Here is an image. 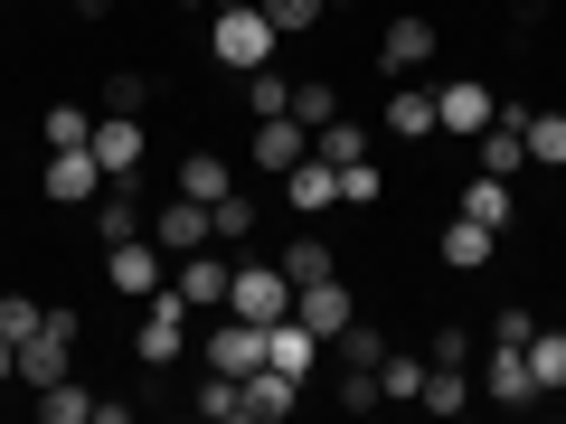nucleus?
Wrapping results in <instances>:
<instances>
[{
  "mask_svg": "<svg viewBox=\"0 0 566 424\" xmlns=\"http://www.w3.org/2000/svg\"><path fill=\"white\" fill-rule=\"evenodd\" d=\"M151 236H161L170 255H199V245H208V208L199 199H170L161 218H151Z\"/></svg>",
  "mask_w": 566,
  "mask_h": 424,
  "instance_id": "obj_20",
  "label": "nucleus"
},
{
  "mask_svg": "<svg viewBox=\"0 0 566 424\" xmlns=\"http://www.w3.org/2000/svg\"><path fill=\"white\" fill-rule=\"evenodd\" d=\"M245 424H283L293 415V396H303V378H283V368H245Z\"/></svg>",
  "mask_w": 566,
  "mask_h": 424,
  "instance_id": "obj_16",
  "label": "nucleus"
},
{
  "mask_svg": "<svg viewBox=\"0 0 566 424\" xmlns=\"http://www.w3.org/2000/svg\"><path fill=\"white\" fill-rule=\"evenodd\" d=\"M312 359H322V340H312L293 311H283V321H264V368H283V378H312Z\"/></svg>",
  "mask_w": 566,
  "mask_h": 424,
  "instance_id": "obj_17",
  "label": "nucleus"
},
{
  "mask_svg": "<svg viewBox=\"0 0 566 424\" xmlns=\"http://www.w3.org/2000/svg\"><path fill=\"white\" fill-rule=\"evenodd\" d=\"M293 161H312V123H293V114H274V123H255V170H293Z\"/></svg>",
  "mask_w": 566,
  "mask_h": 424,
  "instance_id": "obj_15",
  "label": "nucleus"
},
{
  "mask_svg": "<svg viewBox=\"0 0 566 424\" xmlns=\"http://www.w3.org/2000/svg\"><path fill=\"white\" fill-rule=\"evenodd\" d=\"M482 170H491V180L528 170V104H510V114H491V123H482Z\"/></svg>",
  "mask_w": 566,
  "mask_h": 424,
  "instance_id": "obj_11",
  "label": "nucleus"
},
{
  "mask_svg": "<svg viewBox=\"0 0 566 424\" xmlns=\"http://www.w3.org/2000/svg\"><path fill=\"white\" fill-rule=\"evenodd\" d=\"M66 359H76V311H48V321L20 340V386H29V396H39V386H57Z\"/></svg>",
  "mask_w": 566,
  "mask_h": 424,
  "instance_id": "obj_3",
  "label": "nucleus"
},
{
  "mask_svg": "<svg viewBox=\"0 0 566 424\" xmlns=\"http://www.w3.org/2000/svg\"><path fill=\"white\" fill-rule=\"evenodd\" d=\"M331 0H264V20H274V39H303V29H322Z\"/></svg>",
  "mask_w": 566,
  "mask_h": 424,
  "instance_id": "obj_34",
  "label": "nucleus"
},
{
  "mask_svg": "<svg viewBox=\"0 0 566 424\" xmlns=\"http://www.w3.org/2000/svg\"><path fill=\"white\" fill-rule=\"evenodd\" d=\"M331 10H349V0H331Z\"/></svg>",
  "mask_w": 566,
  "mask_h": 424,
  "instance_id": "obj_46",
  "label": "nucleus"
},
{
  "mask_svg": "<svg viewBox=\"0 0 566 424\" xmlns=\"http://www.w3.org/2000/svg\"><path fill=\"white\" fill-rule=\"evenodd\" d=\"M66 141H95V114H85V104H57V114H48V151H66Z\"/></svg>",
  "mask_w": 566,
  "mask_h": 424,
  "instance_id": "obj_36",
  "label": "nucleus"
},
{
  "mask_svg": "<svg viewBox=\"0 0 566 424\" xmlns=\"http://www.w3.org/2000/svg\"><path fill=\"white\" fill-rule=\"evenodd\" d=\"M208 368H218V378H245V368H264V321H237V311H227V321L208 330Z\"/></svg>",
  "mask_w": 566,
  "mask_h": 424,
  "instance_id": "obj_12",
  "label": "nucleus"
},
{
  "mask_svg": "<svg viewBox=\"0 0 566 424\" xmlns=\"http://www.w3.org/2000/svg\"><path fill=\"white\" fill-rule=\"evenodd\" d=\"M76 20H114V0H76Z\"/></svg>",
  "mask_w": 566,
  "mask_h": 424,
  "instance_id": "obj_44",
  "label": "nucleus"
},
{
  "mask_svg": "<svg viewBox=\"0 0 566 424\" xmlns=\"http://www.w3.org/2000/svg\"><path fill=\"white\" fill-rule=\"evenodd\" d=\"M39 415L48 424H95V396H85L76 378H57V386H39Z\"/></svg>",
  "mask_w": 566,
  "mask_h": 424,
  "instance_id": "obj_29",
  "label": "nucleus"
},
{
  "mask_svg": "<svg viewBox=\"0 0 566 424\" xmlns=\"http://www.w3.org/2000/svg\"><path fill=\"white\" fill-rule=\"evenodd\" d=\"M227 189H237V170H227L218 151H189V161H180V199H199V208H218Z\"/></svg>",
  "mask_w": 566,
  "mask_h": 424,
  "instance_id": "obj_21",
  "label": "nucleus"
},
{
  "mask_svg": "<svg viewBox=\"0 0 566 424\" xmlns=\"http://www.w3.org/2000/svg\"><path fill=\"white\" fill-rule=\"evenodd\" d=\"M312 151H322L331 170H349V161H368V132H359V123H340V114H331L322 132H312Z\"/></svg>",
  "mask_w": 566,
  "mask_h": 424,
  "instance_id": "obj_28",
  "label": "nucleus"
},
{
  "mask_svg": "<svg viewBox=\"0 0 566 424\" xmlns=\"http://www.w3.org/2000/svg\"><path fill=\"white\" fill-rule=\"evenodd\" d=\"M528 378H538V396H566V330H528Z\"/></svg>",
  "mask_w": 566,
  "mask_h": 424,
  "instance_id": "obj_22",
  "label": "nucleus"
},
{
  "mask_svg": "<svg viewBox=\"0 0 566 424\" xmlns=\"http://www.w3.org/2000/svg\"><path fill=\"white\" fill-rule=\"evenodd\" d=\"M0 386H20V340H0Z\"/></svg>",
  "mask_w": 566,
  "mask_h": 424,
  "instance_id": "obj_43",
  "label": "nucleus"
},
{
  "mask_svg": "<svg viewBox=\"0 0 566 424\" xmlns=\"http://www.w3.org/2000/svg\"><path fill=\"white\" fill-rule=\"evenodd\" d=\"M501 114V95H491L482 76H453L444 95H434V132H463V141H482V123Z\"/></svg>",
  "mask_w": 566,
  "mask_h": 424,
  "instance_id": "obj_8",
  "label": "nucleus"
},
{
  "mask_svg": "<svg viewBox=\"0 0 566 424\" xmlns=\"http://www.w3.org/2000/svg\"><path fill=\"white\" fill-rule=\"evenodd\" d=\"M142 95H151L142 76H114V85H104V114H142Z\"/></svg>",
  "mask_w": 566,
  "mask_h": 424,
  "instance_id": "obj_42",
  "label": "nucleus"
},
{
  "mask_svg": "<svg viewBox=\"0 0 566 424\" xmlns=\"http://www.w3.org/2000/svg\"><path fill=\"white\" fill-rule=\"evenodd\" d=\"M331 114H340V95H331V85H293V123H312V132H322Z\"/></svg>",
  "mask_w": 566,
  "mask_h": 424,
  "instance_id": "obj_38",
  "label": "nucleus"
},
{
  "mask_svg": "<svg viewBox=\"0 0 566 424\" xmlns=\"http://www.w3.org/2000/svg\"><path fill=\"white\" fill-rule=\"evenodd\" d=\"M180 349H189V303H180V293H170V283H161V293L142 303L133 359H142V368H170V359H180Z\"/></svg>",
  "mask_w": 566,
  "mask_h": 424,
  "instance_id": "obj_2",
  "label": "nucleus"
},
{
  "mask_svg": "<svg viewBox=\"0 0 566 424\" xmlns=\"http://www.w3.org/2000/svg\"><path fill=\"white\" fill-rule=\"evenodd\" d=\"M95 236H104V245H123V236H142V208H133V189H114V180L95 189Z\"/></svg>",
  "mask_w": 566,
  "mask_h": 424,
  "instance_id": "obj_24",
  "label": "nucleus"
},
{
  "mask_svg": "<svg viewBox=\"0 0 566 424\" xmlns=\"http://www.w3.org/2000/svg\"><path fill=\"white\" fill-rule=\"evenodd\" d=\"M482 396L491 405H538V378H528V340H491V359H482Z\"/></svg>",
  "mask_w": 566,
  "mask_h": 424,
  "instance_id": "obj_7",
  "label": "nucleus"
},
{
  "mask_svg": "<svg viewBox=\"0 0 566 424\" xmlns=\"http://www.w3.org/2000/svg\"><path fill=\"white\" fill-rule=\"evenodd\" d=\"M463 218H482L491 236H510V180H491V170H482V180H463Z\"/></svg>",
  "mask_w": 566,
  "mask_h": 424,
  "instance_id": "obj_25",
  "label": "nucleus"
},
{
  "mask_svg": "<svg viewBox=\"0 0 566 424\" xmlns=\"http://www.w3.org/2000/svg\"><path fill=\"white\" fill-rule=\"evenodd\" d=\"M378 396H424V359H397V349H387L378 359Z\"/></svg>",
  "mask_w": 566,
  "mask_h": 424,
  "instance_id": "obj_35",
  "label": "nucleus"
},
{
  "mask_svg": "<svg viewBox=\"0 0 566 424\" xmlns=\"http://www.w3.org/2000/svg\"><path fill=\"white\" fill-rule=\"evenodd\" d=\"M208 236H218V245H237V236H255V199H237V189H227V199L208 208Z\"/></svg>",
  "mask_w": 566,
  "mask_h": 424,
  "instance_id": "obj_30",
  "label": "nucleus"
},
{
  "mask_svg": "<svg viewBox=\"0 0 566 424\" xmlns=\"http://www.w3.org/2000/svg\"><path fill=\"white\" fill-rule=\"evenodd\" d=\"M104 283H114L123 303H151V293H161V245H142V236H123V245H104Z\"/></svg>",
  "mask_w": 566,
  "mask_h": 424,
  "instance_id": "obj_6",
  "label": "nucleus"
},
{
  "mask_svg": "<svg viewBox=\"0 0 566 424\" xmlns=\"http://www.w3.org/2000/svg\"><path fill=\"white\" fill-rule=\"evenodd\" d=\"M293 321H303L312 340L331 349L349 321H359V303H349V283H340V274H322V283H303V293H293Z\"/></svg>",
  "mask_w": 566,
  "mask_h": 424,
  "instance_id": "obj_5",
  "label": "nucleus"
},
{
  "mask_svg": "<svg viewBox=\"0 0 566 424\" xmlns=\"http://www.w3.org/2000/svg\"><path fill=\"white\" fill-rule=\"evenodd\" d=\"M434 245H444V264H453V274H482V264H491V245H501V236H491L482 218H463V208H453V218H444V236H434Z\"/></svg>",
  "mask_w": 566,
  "mask_h": 424,
  "instance_id": "obj_19",
  "label": "nucleus"
},
{
  "mask_svg": "<svg viewBox=\"0 0 566 424\" xmlns=\"http://www.w3.org/2000/svg\"><path fill=\"white\" fill-rule=\"evenodd\" d=\"M528 161L566 170V114H528Z\"/></svg>",
  "mask_w": 566,
  "mask_h": 424,
  "instance_id": "obj_32",
  "label": "nucleus"
},
{
  "mask_svg": "<svg viewBox=\"0 0 566 424\" xmlns=\"http://www.w3.org/2000/svg\"><path fill=\"white\" fill-rule=\"evenodd\" d=\"M424 57H434V20H387V39H378V66H387V76H416Z\"/></svg>",
  "mask_w": 566,
  "mask_h": 424,
  "instance_id": "obj_18",
  "label": "nucleus"
},
{
  "mask_svg": "<svg viewBox=\"0 0 566 424\" xmlns=\"http://www.w3.org/2000/svg\"><path fill=\"white\" fill-rule=\"evenodd\" d=\"M95 161H104L114 189L142 180V114H95Z\"/></svg>",
  "mask_w": 566,
  "mask_h": 424,
  "instance_id": "obj_9",
  "label": "nucleus"
},
{
  "mask_svg": "<svg viewBox=\"0 0 566 424\" xmlns=\"http://www.w3.org/2000/svg\"><path fill=\"white\" fill-rule=\"evenodd\" d=\"M170 10H218V0H170Z\"/></svg>",
  "mask_w": 566,
  "mask_h": 424,
  "instance_id": "obj_45",
  "label": "nucleus"
},
{
  "mask_svg": "<svg viewBox=\"0 0 566 424\" xmlns=\"http://www.w3.org/2000/svg\"><path fill=\"white\" fill-rule=\"evenodd\" d=\"M95 189H104L95 141H66V151H48V199H57V208H85Z\"/></svg>",
  "mask_w": 566,
  "mask_h": 424,
  "instance_id": "obj_10",
  "label": "nucleus"
},
{
  "mask_svg": "<svg viewBox=\"0 0 566 424\" xmlns=\"http://www.w3.org/2000/svg\"><path fill=\"white\" fill-rule=\"evenodd\" d=\"M387 132H397V141H434V95H424V85L387 95Z\"/></svg>",
  "mask_w": 566,
  "mask_h": 424,
  "instance_id": "obj_23",
  "label": "nucleus"
},
{
  "mask_svg": "<svg viewBox=\"0 0 566 424\" xmlns=\"http://www.w3.org/2000/svg\"><path fill=\"white\" fill-rule=\"evenodd\" d=\"M283 274H293V293H303V283H322V274H340V255H331L322 236H293V245H283Z\"/></svg>",
  "mask_w": 566,
  "mask_h": 424,
  "instance_id": "obj_27",
  "label": "nucleus"
},
{
  "mask_svg": "<svg viewBox=\"0 0 566 424\" xmlns=\"http://www.w3.org/2000/svg\"><path fill=\"white\" fill-rule=\"evenodd\" d=\"M227 274H237V264H218L199 245V255H180V274H170V293H180L189 311H227Z\"/></svg>",
  "mask_w": 566,
  "mask_h": 424,
  "instance_id": "obj_14",
  "label": "nucleus"
},
{
  "mask_svg": "<svg viewBox=\"0 0 566 424\" xmlns=\"http://www.w3.org/2000/svg\"><path fill=\"white\" fill-rule=\"evenodd\" d=\"M472 396H482V386H472L463 368H424V396H416V405H424V415H463Z\"/></svg>",
  "mask_w": 566,
  "mask_h": 424,
  "instance_id": "obj_26",
  "label": "nucleus"
},
{
  "mask_svg": "<svg viewBox=\"0 0 566 424\" xmlns=\"http://www.w3.org/2000/svg\"><path fill=\"white\" fill-rule=\"evenodd\" d=\"M340 359H349V368H378V359H387V340H378L368 321H349V330H340Z\"/></svg>",
  "mask_w": 566,
  "mask_h": 424,
  "instance_id": "obj_39",
  "label": "nucleus"
},
{
  "mask_svg": "<svg viewBox=\"0 0 566 424\" xmlns=\"http://www.w3.org/2000/svg\"><path fill=\"white\" fill-rule=\"evenodd\" d=\"M274 47H283V39H274V20H264V0H245V10H218V20H208V57L237 66V76H255Z\"/></svg>",
  "mask_w": 566,
  "mask_h": 424,
  "instance_id": "obj_1",
  "label": "nucleus"
},
{
  "mask_svg": "<svg viewBox=\"0 0 566 424\" xmlns=\"http://www.w3.org/2000/svg\"><path fill=\"white\" fill-rule=\"evenodd\" d=\"M340 199H349V208L378 199V161H349V170H340Z\"/></svg>",
  "mask_w": 566,
  "mask_h": 424,
  "instance_id": "obj_40",
  "label": "nucleus"
},
{
  "mask_svg": "<svg viewBox=\"0 0 566 424\" xmlns=\"http://www.w3.org/2000/svg\"><path fill=\"white\" fill-rule=\"evenodd\" d=\"M463 359H472V330H453V321H444V330H434V359H424V368H463Z\"/></svg>",
  "mask_w": 566,
  "mask_h": 424,
  "instance_id": "obj_41",
  "label": "nucleus"
},
{
  "mask_svg": "<svg viewBox=\"0 0 566 424\" xmlns=\"http://www.w3.org/2000/svg\"><path fill=\"white\" fill-rule=\"evenodd\" d=\"M245 114H255V123L293 114V85H283V76H264V66H255V76H245Z\"/></svg>",
  "mask_w": 566,
  "mask_h": 424,
  "instance_id": "obj_31",
  "label": "nucleus"
},
{
  "mask_svg": "<svg viewBox=\"0 0 566 424\" xmlns=\"http://www.w3.org/2000/svg\"><path fill=\"white\" fill-rule=\"evenodd\" d=\"M199 415H208V424H237V415H245V386L208 368V386H199Z\"/></svg>",
  "mask_w": 566,
  "mask_h": 424,
  "instance_id": "obj_33",
  "label": "nucleus"
},
{
  "mask_svg": "<svg viewBox=\"0 0 566 424\" xmlns=\"http://www.w3.org/2000/svg\"><path fill=\"white\" fill-rule=\"evenodd\" d=\"M283 208H293V218H322V208H340V170H331L322 151H312V161H293V170H283Z\"/></svg>",
  "mask_w": 566,
  "mask_h": 424,
  "instance_id": "obj_13",
  "label": "nucleus"
},
{
  "mask_svg": "<svg viewBox=\"0 0 566 424\" xmlns=\"http://www.w3.org/2000/svg\"><path fill=\"white\" fill-rule=\"evenodd\" d=\"M227 311H237V321H283V311H293V274H283V264H237V274H227Z\"/></svg>",
  "mask_w": 566,
  "mask_h": 424,
  "instance_id": "obj_4",
  "label": "nucleus"
},
{
  "mask_svg": "<svg viewBox=\"0 0 566 424\" xmlns=\"http://www.w3.org/2000/svg\"><path fill=\"white\" fill-rule=\"evenodd\" d=\"M39 321H48V311L29 303V293H0V340H29Z\"/></svg>",
  "mask_w": 566,
  "mask_h": 424,
  "instance_id": "obj_37",
  "label": "nucleus"
}]
</instances>
